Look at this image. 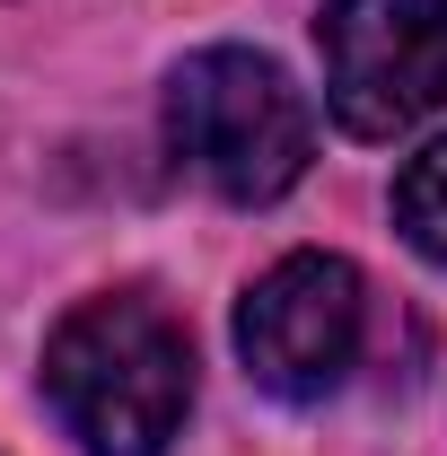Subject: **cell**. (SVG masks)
Returning a JSON list of instances; mask_svg holds the SVG:
<instances>
[{
  "label": "cell",
  "instance_id": "6da1fadb",
  "mask_svg": "<svg viewBox=\"0 0 447 456\" xmlns=\"http://www.w3.org/2000/svg\"><path fill=\"white\" fill-rule=\"evenodd\" d=\"M45 395L88 456H167L193 403V342L150 289L88 298L45 342Z\"/></svg>",
  "mask_w": 447,
  "mask_h": 456
},
{
  "label": "cell",
  "instance_id": "7a4b0ae2",
  "mask_svg": "<svg viewBox=\"0 0 447 456\" xmlns=\"http://www.w3.org/2000/svg\"><path fill=\"white\" fill-rule=\"evenodd\" d=\"M167 141L211 193H228V202H280L307 175L316 123L298 106V88L280 79V61L220 45V53H193L167 79Z\"/></svg>",
  "mask_w": 447,
  "mask_h": 456
},
{
  "label": "cell",
  "instance_id": "3957f363",
  "mask_svg": "<svg viewBox=\"0 0 447 456\" xmlns=\"http://www.w3.org/2000/svg\"><path fill=\"white\" fill-rule=\"evenodd\" d=\"M325 106L360 141H394L447 106V0H325Z\"/></svg>",
  "mask_w": 447,
  "mask_h": 456
},
{
  "label": "cell",
  "instance_id": "277c9868",
  "mask_svg": "<svg viewBox=\"0 0 447 456\" xmlns=\"http://www.w3.org/2000/svg\"><path fill=\"white\" fill-rule=\"evenodd\" d=\"M360 334H369V298H360V273L342 255H289L237 307L246 378L280 403L334 395L351 378V360H360Z\"/></svg>",
  "mask_w": 447,
  "mask_h": 456
},
{
  "label": "cell",
  "instance_id": "5b68a950",
  "mask_svg": "<svg viewBox=\"0 0 447 456\" xmlns=\"http://www.w3.org/2000/svg\"><path fill=\"white\" fill-rule=\"evenodd\" d=\"M394 228H403L430 264H447V141H430L412 167L394 175Z\"/></svg>",
  "mask_w": 447,
  "mask_h": 456
}]
</instances>
